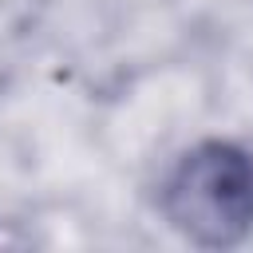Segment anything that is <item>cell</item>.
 Instances as JSON below:
<instances>
[{"instance_id":"6da1fadb","label":"cell","mask_w":253,"mask_h":253,"mask_svg":"<svg viewBox=\"0 0 253 253\" xmlns=\"http://www.w3.org/2000/svg\"><path fill=\"white\" fill-rule=\"evenodd\" d=\"M162 217L202 249H225L253 233V150L229 138L194 142L174 158L158 194Z\"/></svg>"}]
</instances>
